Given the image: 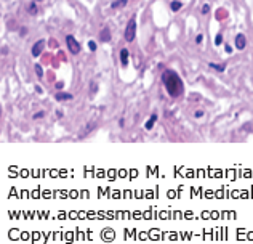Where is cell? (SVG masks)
Segmentation results:
<instances>
[{
  "label": "cell",
  "mask_w": 253,
  "mask_h": 244,
  "mask_svg": "<svg viewBox=\"0 0 253 244\" xmlns=\"http://www.w3.org/2000/svg\"><path fill=\"white\" fill-rule=\"evenodd\" d=\"M162 82L170 96L176 98L183 93V81L173 69H167V71L162 72Z\"/></svg>",
  "instance_id": "obj_1"
},
{
  "label": "cell",
  "mask_w": 253,
  "mask_h": 244,
  "mask_svg": "<svg viewBox=\"0 0 253 244\" xmlns=\"http://www.w3.org/2000/svg\"><path fill=\"white\" fill-rule=\"evenodd\" d=\"M135 35H136V16H132V20L128 21L125 29V40L126 42H133Z\"/></svg>",
  "instance_id": "obj_2"
},
{
  "label": "cell",
  "mask_w": 253,
  "mask_h": 244,
  "mask_svg": "<svg viewBox=\"0 0 253 244\" xmlns=\"http://www.w3.org/2000/svg\"><path fill=\"white\" fill-rule=\"evenodd\" d=\"M66 44H67V48H69V51H71L72 55H79V53H80V45H79V42L76 40V37L67 35L66 37Z\"/></svg>",
  "instance_id": "obj_3"
},
{
  "label": "cell",
  "mask_w": 253,
  "mask_h": 244,
  "mask_svg": "<svg viewBox=\"0 0 253 244\" xmlns=\"http://www.w3.org/2000/svg\"><path fill=\"white\" fill-rule=\"evenodd\" d=\"M43 47H45V40H42V39H40V40L34 45V47H32V56H35V58H37V56H40L42 50H43Z\"/></svg>",
  "instance_id": "obj_4"
},
{
  "label": "cell",
  "mask_w": 253,
  "mask_h": 244,
  "mask_svg": "<svg viewBox=\"0 0 253 244\" xmlns=\"http://www.w3.org/2000/svg\"><path fill=\"white\" fill-rule=\"evenodd\" d=\"M247 45V40H245V35L243 34H237L236 35V48L237 50H243Z\"/></svg>",
  "instance_id": "obj_5"
},
{
  "label": "cell",
  "mask_w": 253,
  "mask_h": 244,
  "mask_svg": "<svg viewBox=\"0 0 253 244\" xmlns=\"http://www.w3.org/2000/svg\"><path fill=\"white\" fill-rule=\"evenodd\" d=\"M55 98H56V100H58V101H67V100H72V95H71V93H64V92H58V93H56V95H55Z\"/></svg>",
  "instance_id": "obj_6"
},
{
  "label": "cell",
  "mask_w": 253,
  "mask_h": 244,
  "mask_svg": "<svg viewBox=\"0 0 253 244\" xmlns=\"http://www.w3.org/2000/svg\"><path fill=\"white\" fill-rule=\"evenodd\" d=\"M120 63H122V66H124V68L128 64V50H126V48L120 50Z\"/></svg>",
  "instance_id": "obj_7"
},
{
  "label": "cell",
  "mask_w": 253,
  "mask_h": 244,
  "mask_svg": "<svg viewBox=\"0 0 253 244\" xmlns=\"http://www.w3.org/2000/svg\"><path fill=\"white\" fill-rule=\"evenodd\" d=\"M100 40H101V42H109V40H111V32L107 31V29H103L101 34H100Z\"/></svg>",
  "instance_id": "obj_8"
},
{
  "label": "cell",
  "mask_w": 253,
  "mask_h": 244,
  "mask_svg": "<svg viewBox=\"0 0 253 244\" xmlns=\"http://www.w3.org/2000/svg\"><path fill=\"white\" fill-rule=\"evenodd\" d=\"M156 120H157V114L154 112V114H152L151 117H149V120L146 122V129H147V130H151V129L154 127V124H156Z\"/></svg>",
  "instance_id": "obj_9"
},
{
  "label": "cell",
  "mask_w": 253,
  "mask_h": 244,
  "mask_svg": "<svg viewBox=\"0 0 253 244\" xmlns=\"http://www.w3.org/2000/svg\"><path fill=\"white\" fill-rule=\"evenodd\" d=\"M212 69H215V71H219V72H223L224 71V64H216V63H210L208 64Z\"/></svg>",
  "instance_id": "obj_10"
},
{
  "label": "cell",
  "mask_w": 253,
  "mask_h": 244,
  "mask_svg": "<svg viewBox=\"0 0 253 244\" xmlns=\"http://www.w3.org/2000/svg\"><path fill=\"white\" fill-rule=\"evenodd\" d=\"M126 5V0H115V2H112V8H120V7H125Z\"/></svg>",
  "instance_id": "obj_11"
},
{
  "label": "cell",
  "mask_w": 253,
  "mask_h": 244,
  "mask_svg": "<svg viewBox=\"0 0 253 244\" xmlns=\"http://www.w3.org/2000/svg\"><path fill=\"white\" fill-rule=\"evenodd\" d=\"M170 7H171V10H173V11H178L183 5H181V2H178V0H176V2H171V5H170Z\"/></svg>",
  "instance_id": "obj_12"
},
{
  "label": "cell",
  "mask_w": 253,
  "mask_h": 244,
  "mask_svg": "<svg viewBox=\"0 0 253 244\" xmlns=\"http://www.w3.org/2000/svg\"><path fill=\"white\" fill-rule=\"evenodd\" d=\"M35 74H37V77H43V71H42L40 64H35Z\"/></svg>",
  "instance_id": "obj_13"
},
{
  "label": "cell",
  "mask_w": 253,
  "mask_h": 244,
  "mask_svg": "<svg viewBox=\"0 0 253 244\" xmlns=\"http://www.w3.org/2000/svg\"><path fill=\"white\" fill-rule=\"evenodd\" d=\"M29 13H31V15H35V13H37V5H35V3H31V5H29Z\"/></svg>",
  "instance_id": "obj_14"
},
{
  "label": "cell",
  "mask_w": 253,
  "mask_h": 244,
  "mask_svg": "<svg viewBox=\"0 0 253 244\" xmlns=\"http://www.w3.org/2000/svg\"><path fill=\"white\" fill-rule=\"evenodd\" d=\"M88 47H90L91 51H95V50H96V42H95V40H90V42H88Z\"/></svg>",
  "instance_id": "obj_15"
},
{
  "label": "cell",
  "mask_w": 253,
  "mask_h": 244,
  "mask_svg": "<svg viewBox=\"0 0 253 244\" xmlns=\"http://www.w3.org/2000/svg\"><path fill=\"white\" fill-rule=\"evenodd\" d=\"M221 42H223V35H221V34H218V35H216V39H215V44H216V45H221Z\"/></svg>",
  "instance_id": "obj_16"
},
{
  "label": "cell",
  "mask_w": 253,
  "mask_h": 244,
  "mask_svg": "<svg viewBox=\"0 0 253 244\" xmlns=\"http://www.w3.org/2000/svg\"><path fill=\"white\" fill-rule=\"evenodd\" d=\"M43 116H45V112L40 111V112H37V114H34V119H40V117H43Z\"/></svg>",
  "instance_id": "obj_17"
},
{
  "label": "cell",
  "mask_w": 253,
  "mask_h": 244,
  "mask_svg": "<svg viewBox=\"0 0 253 244\" xmlns=\"http://www.w3.org/2000/svg\"><path fill=\"white\" fill-rule=\"evenodd\" d=\"M208 11H210V7H208V5H204V8H202V13L205 15V13H208Z\"/></svg>",
  "instance_id": "obj_18"
},
{
  "label": "cell",
  "mask_w": 253,
  "mask_h": 244,
  "mask_svg": "<svg viewBox=\"0 0 253 244\" xmlns=\"http://www.w3.org/2000/svg\"><path fill=\"white\" fill-rule=\"evenodd\" d=\"M204 40V37H202V34H199L197 37H195V42H197V44H200V42Z\"/></svg>",
  "instance_id": "obj_19"
},
{
  "label": "cell",
  "mask_w": 253,
  "mask_h": 244,
  "mask_svg": "<svg viewBox=\"0 0 253 244\" xmlns=\"http://www.w3.org/2000/svg\"><path fill=\"white\" fill-rule=\"evenodd\" d=\"M204 116V111H195V117H202Z\"/></svg>",
  "instance_id": "obj_20"
},
{
  "label": "cell",
  "mask_w": 253,
  "mask_h": 244,
  "mask_svg": "<svg viewBox=\"0 0 253 244\" xmlns=\"http://www.w3.org/2000/svg\"><path fill=\"white\" fill-rule=\"evenodd\" d=\"M96 92V84H91V93Z\"/></svg>",
  "instance_id": "obj_21"
},
{
  "label": "cell",
  "mask_w": 253,
  "mask_h": 244,
  "mask_svg": "<svg viewBox=\"0 0 253 244\" xmlns=\"http://www.w3.org/2000/svg\"><path fill=\"white\" fill-rule=\"evenodd\" d=\"M56 88H58V90H61V88H63V84L58 82V84H56Z\"/></svg>",
  "instance_id": "obj_22"
}]
</instances>
